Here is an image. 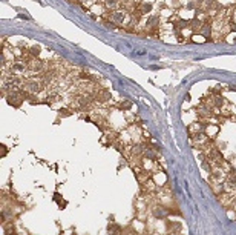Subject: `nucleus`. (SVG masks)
<instances>
[{"instance_id": "obj_5", "label": "nucleus", "mask_w": 236, "mask_h": 235, "mask_svg": "<svg viewBox=\"0 0 236 235\" xmlns=\"http://www.w3.org/2000/svg\"><path fill=\"white\" fill-rule=\"evenodd\" d=\"M150 9H152V6H150V5H144V6H143V12H149Z\"/></svg>"}, {"instance_id": "obj_6", "label": "nucleus", "mask_w": 236, "mask_h": 235, "mask_svg": "<svg viewBox=\"0 0 236 235\" xmlns=\"http://www.w3.org/2000/svg\"><path fill=\"white\" fill-rule=\"evenodd\" d=\"M54 200H55V201H60V200H62V195H60V194H54Z\"/></svg>"}, {"instance_id": "obj_3", "label": "nucleus", "mask_w": 236, "mask_h": 235, "mask_svg": "<svg viewBox=\"0 0 236 235\" xmlns=\"http://www.w3.org/2000/svg\"><path fill=\"white\" fill-rule=\"evenodd\" d=\"M60 115L62 117H68V115H71V111L69 109H60Z\"/></svg>"}, {"instance_id": "obj_2", "label": "nucleus", "mask_w": 236, "mask_h": 235, "mask_svg": "<svg viewBox=\"0 0 236 235\" xmlns=\"http://www.w3.org/2000/svg\"><path fill=\"white\" fill-rule=\"evenodd\" d=\"M29 54H31L32 57H37L38 54H40V48H37V46H35V48H31V49H29Z\"/></svg>"}, {"instance_id": "obj_1", "label": "nucleus", "mask_w": 236, "mask_h": 235, "mask_svg": "<svg viewBox=\"0 0 236 235\" xmlns=\"http://www.w3.org/2000/svg\"><path fill=\"white\" fill-rule=\"evenodd\" d=\"M153 215H155V217H158V218H163V217H166V215H167V212H166V209H155L153 210Z\"/></svg>"}, {"instance_id": "obj_7", "label": "nucleus", "mask_w": 236, "mask_h": 235, "mask_svg": "<svg viewBox=\"0 0 236 235\" xmlns=\"http://www.w3.org/2000/svg\"><path fill=\"white\" fill-rule=\"evenodd\" d=\"M129 106H130V103H129V102H124V103L121 105V108H123V109H127Z\"/></svg>"}, {"instance_id": "obj_8", "label": "nucleus", "mask_w": 236, "mask_h": 235, "mask_svg": "<svg viewBox=\"0 0 236 235\" xmlns=\"http://www.w3.org/2000/svg\"><path fill=\"white\" fill-rule=\"evenodd\" d=\"M3 155H6V148L2 145V157H3Z\"/></svg>"}, {"instance_id": "obj_4", "label": "nucleus", "mask_w": 236, "mask_h": 235, "mask_svg": "<svg viewBox=\"0 0 236 235\" xmlns=\"http://www.w3.org/2000/svg\"><path fill=\"white\" fill-rule=\"evenodd\" d=\"M146 157H147V158H152V160H156V155H155V154H153L152 151H147Z\"/></svg>"}]
</instances>
